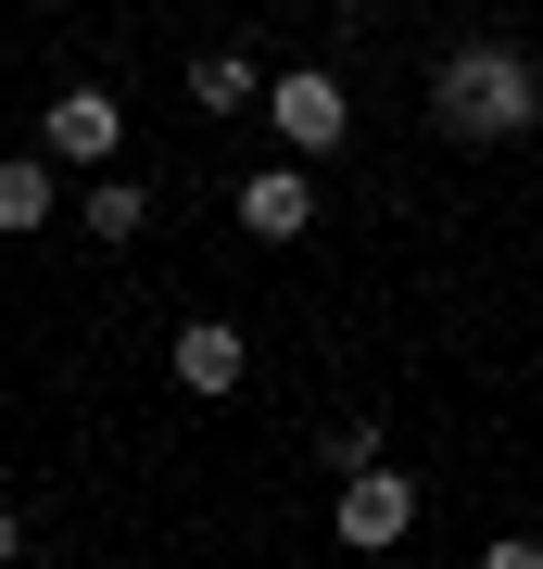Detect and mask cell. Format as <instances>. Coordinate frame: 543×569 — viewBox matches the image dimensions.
<instances>
[{
	"instance_id": "obj_1",
	"label": "cell",
	"mask_w": 543,
	"mask_h": 569,
	"mask_svg": "<svg viewBox=\"0 0 543 569\" xmlns=\"http://www.w3.org/2000/svg\"><path fill=\"white\" fill-rule=\"evenodd\" d=\"M430 127H443L455 152H519V140H543V63L519 51V39H455L443 63H430Z\"/></svg>"
},
{
	"instance_id": "obj_2",
	"label": "cell",
	"mask_w": 543,
	"mask_h": 569,
	"mask_svg": "<svg viewBox=\"0 0 543 569\" xmlns=\"http://www.w3.org/2000/svg\"><path fill=\"white\" fill-rule=\"evenodd\" d=\"M265 127H279V152H342L354 140L342 63H291V77H265Z\"/></svg>"
},
{
	"instance_id": "obj_3",
	"label": "cell",
	"mask_w": 543,
	"mask_h": 569,
	"mask_svg": "<svg viewBox=\"0 0 543 569\" xmlns=\"http://www.w3.org/2000/svg\"><path fill=\"white\" fill-rule=\"evenodd\" d=\"M329 519H342V545L354 557H392L404 531H418V481L380 456V468H342V493H329Z\"/></svg>"
},
{
	"instance_id": "obj_4",
	"label": "cell",
	"mask_w": 543,
	"mask_h": 569,
	"mask_svg": "<svg viewBox=\"0 0 543 569\" xmlns=\"http://www.w3.org/2000/svg\"><path fill=\"white\" fill-rule=\"evenodd\" d=\"M39 152L51 164H114L127 152V102H114V89H51V102H39Z\"/></svg>"
},
{
	"instance_id": "obj_5",
	"label": "cell",
	"mask_w": 543,
	"mask_h": 569,
	"mask_svg": "<svg viewBox=\"0 0 543 569\" xmlns=\"http://www.w3.org/2000/svg\"><path fill=\"white\" fill-rule=\"evenodd\" d=\"M164 380H178L190 406H228V392L253 380V342H241V317H190L178 342H164Z\"/></svg>"
},
{
	"instance_id": "obj_6",
	"label": "cell",
	"mask_w": 543,
	"mask_h": 569,
	"mask_svg": "<svg viewBox=\"0 0 543 569\" xmlns=\"http://www.w3.org/2000/svg\"><path fill=\"white\" fill-rule=\"evenodd\" d=\"M228 203H241V228H253V241H303V228H316V152L241 164V190H228Z\"/></svg>"
},
{
	"instance_id": "obj_7",
	"label": "cell",
	"mask_w": 543,
	"mask_h": 569,
	"mask_svg": "<svg viewBox=\"0 0 543 569\" xmlns=\"http://www.w3.org/2000/svg\"><path fill=\"white\" fill-rule=\"evenodd\" d=\"M77 228H89L101 253H127V241L152 228V178H89V190H77Z\"/></svg>"
},
{
	"instance_id": "obj_8",
	"label": "cell",
	"mask_w": 543,
	"mask_h": 569,
	"mask_svg": "<svg viewBox=\"0 0 543 569\" xmlns=\"http://www.w3.org/2000/svg\"><path fill=\"white\" fill-rule=\"evenodd\" d=\"M190 114H265V63H241V51H190Z\"/></svg>"
},
{
	"instance_id": "obj_9",
	"label": "cell",
	"mask_w": 543,
	"mask_h": 569,
	"mask_svg": "<svg viewBox=\"0 0 543 569\" xmlns=\"http://www.w3.org/2000/svg\"><path fill=\"white\" fill-rule=\"evenodd\" d=\"M51 203H63L51 152H13V164H0V228H51Z\"/></svg>"
},
{
	"instance_id": "obj_10",
	"label": "cell",
	"mask_w": 543,
	"mask_h": 569,
	"mask_svg": "<svg viewBox=\"0 0 543 569\" xmlns=\"http://www.w3.org/2000/svg\"><path fill=\"white\" fill-rule=\"evenodd\" d=\"M316 456H329V481H342V468H380V418H329Z\"/></svg>"
},
{
	"instance_id": "obj_11",
	"label": "cell",
	"mask_w": 543,
	"mask_h": 569,
	"mask_svg": "<svg viewBox=\"0 0 543 569\" xmlns=\"http://www.w3.org/2000/svg\"><path fill=\"white\" fill-rule=\"evenodd\" d=\"M13 557H26V519H13V507H0V569H13Z\"/></svg>"
},
{
	"instance_id": "obj_12",
	"label": "cell",
	"mask_w": 543,
	"mask_h": 569,
	"mask_svg": "<svg viewBox=\"0 0 543 569\" xmlns=\"http://www.w3.org/2000/svg\"><path fill=\"white\" fill-rule=\"evenodd\" d=\"M342 13H380V0H342Z\"/></svg>"
}]
</instances>
